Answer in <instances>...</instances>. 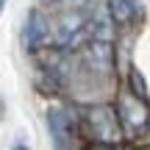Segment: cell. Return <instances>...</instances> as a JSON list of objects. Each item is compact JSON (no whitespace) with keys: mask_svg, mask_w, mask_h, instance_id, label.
Returning <instances> with one entry per match:
<instances>
[{"mask_svg":"<svg viewBox=\"0 0 150 150\" xmlns=\"http://www.w3.org/2000/svg\"><path fill=\"white\" fill-rule=\"evenodd\" d=\"M47 128L53 136L56 150H70L75 139V117L67 108H50L47 111Z\"/></svg>","mask_w":150,"mask_h":150,"instance_id":"obj_3","label":"cell"},{"mask_svg":"<svg viewBox=\"0 0 150 150\" xmlns=\"http://www.w3.org/2000/svg\"><path fill=\"white\" fill-rule=\"evenodd\" d=\"M83 128L97 145H117L122 139V128H120L117 111L111 106H92L83 114Z\"/></svg>","mask_w":150,"mask_h":150,"instance_id":"obj_1","label":"cell"},{"mask_svg":"<svg viewBox=\"0 0 150 150\" xmlns=\"http://www.w3.org/2000/svg\"><path fill=\"white\" fill-rule=\"evenodd\" d=\"M86 25V14L81 8H67L59 17V25H56V42L59 45H70L75 33H81V28Z\"/></svg>","mask_w":150,"mask_h":150,"instance_id":"obj_4","label":"cell"},{"mask_svg":"<svg viewBox=\"0 0 150 150\" xmlns=\"http://www.w3.org/2000/svg\"><path fill=\"white\" fill-rule=\"evenodd\" d=\"M3 6H6V0H0V14H3Z\"/></svg>","mask_w":150,"mask_h":150,"instance_id":"obj_9","label":"cell"},{"mask_svg":"<svg viewBox=\"0 0 150 150\" xmlns=\"http://www.w3.org/2000/svg\"><path fill=\"white\" fill-rule=\"evenodd\" d=\"M117 120H120V128L125 134L136 136V134H145L147 125H150V106L145 97H136L134 92H122L117 100Z\"/></svg>","mask_w":150,"mask_h":150,"instance_id":"obj_2","label":"cell"},{"mask_svg":"<svg viewBox=\"0 0 150 150\" xmlns=\"http://www.w3.org/2000/svg\"><path fill=\"white\" fill-rule=\"evenodd\" d=\"M145 150H150V147H145Z\"/></svg>","mask_w":150,"mask_h":150,"instance_id":"obj_10","label":"cell"},{"mask_svg":"<svg viewBox=\"0 0 150 150\" xmlns=\"http://www.w3.org/2000/svg\"><path fill=\"white\" fill-rule=\"evenodd\" d=\"M86 150H117V147H114V145H89Z\"/></svg>","mask_w":150,"mask_h":150,"instance_id":"obj_7","label":"cell"},{"mask_svg":"<svg viewBox=\"0 0 150 150\" xmlns=\"http://www.w3.org/2000/svg\"><path fill=\"white\" fill-rule=\"evenodd\" d=\"M106 11L117 25H128L139 11V3L136 0H106Z\"/></svg>","mask_w":150,"mask_h":150,"instance_id":"obj_6","label":"cell"},{"mask_svg":"<svg viewBox=\"0 0 150 150\" xmlns=\"http://www.w3.org/2000/svg\"><path fill=\"white\" fill-rule=\"evenodd\" d=\"M47 17L42 14L39 8H33L31 14H28L25 20V28H22V42L28 45V47H39V45L45 42V36H47Z\"/></svg>","mask_w":150,"mask_h":150,"instance_id":"obj_5","label":"cell"},{"mask_svg":"<svg viewBox=\"0 0 150 150\" xmlns=\"http://www.w3.org/2000/svg\"><path fill=\"white\" fill-rule=\"evenodd\" d=\"M11 150H28V147H25V145H20V142H17V145L11 147Z\"/></svg>","mask_w":150,"mask_h":150,"instance_id":"obj_8","label":"cell"}]
</instances>
